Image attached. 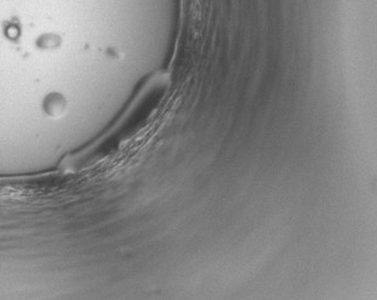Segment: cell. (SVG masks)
<instances>
[{
  "mask_svg": "<svg viewBox=\"0 0 377 300\" xmlns=\"http://www.w3.org/2000/svg\"><path fill=\"white\" fill-rule=\"evenodd\" d=\"M46 109L49 114H60L64 109V100L60 95H50L46 103Z\"/></svg>",
  "mask_w": 377,
  "mask_h": 300,
  "instance_id": "1",
  "label": "cell"
}]
</instances>
